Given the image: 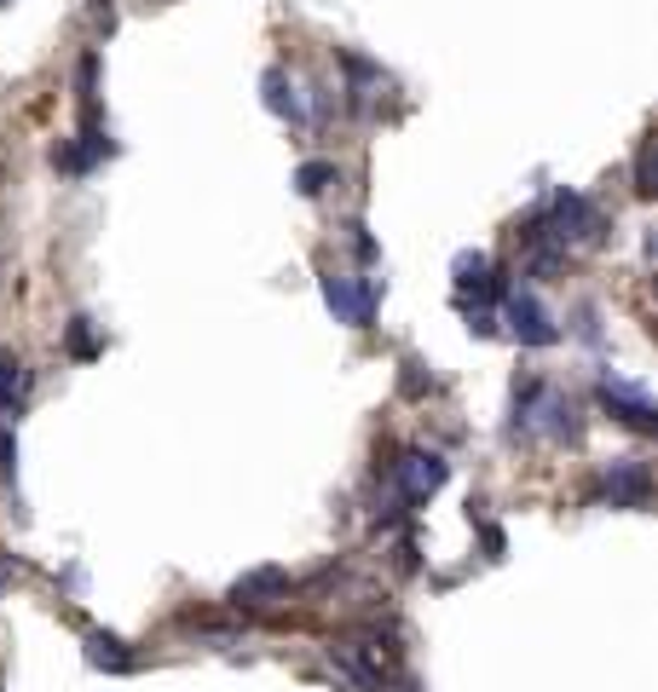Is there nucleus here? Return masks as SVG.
<instances>
[{
  "instance_id": "1",
  "label": "nucleus",
  "mask_w": 658,
  "mask_h": 692,
  "mask_svg": "<svg viewBox=\"0 0 658 692\" xmlns=\"http://www.w3.org/2000/svg\"><path fill=\"white\" fill-rule=\"evenodd\" d=\"M543 220V237H554V243H590L595 237V202L590 196H577V191H554L549 196V214H538Z\"/></svg>"
},
{
  "instance_id": "2",
  "label": "nucleus",
  "mask_w": 658,
  "mask_h": 692,
  "mask_svg": "<svg viewBox=\"0 0 658 692\" xmlns=\"http://www.w3.org/2000/svg\"><path fill=\"white\" fill-rule=\"evenodd\" d=\"M445 456L439 450H404L399 461H393V491H399V502H411V508H422L427 497L445 485Z\"/></svg>"
},
{
  "instance_id": "3",
  "label": "nucleus",
  "mask_w": 658,
  "mask_h": 692,
  "mask_svg": "<svg viewBox=\"0 0 658 692\" xmlns=\"http://www.w3.org/2000/svg\"><path fill=\"white\" fill-rule=\"evenodd\" d=\"M323 306L336 312V323L364 329L375 318V284L370 277H347V272H323Z\"/></svg>"
},
{
  "instance_id": "4",
  "label": "nucleus",
  "mask_w": 658,
  "mask_h": 692,
  "mask_svg": "<svg viewBox=\"0 0 658 692\" xmlns=\"http://www.w3.org/2000/svg\"><path fill=\"white\" fill-rule=\"evenodd\" d=\"M647 491H652V473H647L641 456H618L601 479V497L613 508H647Z\"/></svg>"
},
{
  "instance_id": "5",
  "label": "nucleus",
  "mask_w": 658,
  "mask_h": 692,
  "mask_svg": "<svg viewBox=\"0 0 658 692\" xmlns=\"http://www.w3.org/2000/svg\"><path fill=\"white\" fill-rule=\"evenodd\" d=\"M105 157H116L110 134H105L98 121H87L82 134H75V139H64V145L53 150V168H59V173H93V168L105 162Z\"/></svg>"
},
{
  "instance_id": "6",
  "label": "nucleus",
  "mask_w": 658,
  "mask_h": 692,
  "mask_svg": "<svg viewBox=\"0 0 658 692\" xmlns=\"http://www.w3.org/2000/svg\"><path fill=\"white\" fill-rule=\"evenodd\" d=\"M509 336L520 347H554V341H561V329H554L549 306L538 295H509Z\"/></svg>"
},
{
  "instance_id": "7",
  "label": "nucleus",
  "mask_w": 658,
  "mask_h": 692,
  "mask_svg": "<svg viewBox=\"0 0 658 692\" xmlns=\"http://www.w3.org/2000/svg\"><path fill=\"white\" fill-rule=\"evenodd\" d=\"M601 409L613 422H624V427H641V433H652L658 427V409H652V398L641 393V387H629V381H601Z\"/></svg>"
},
{
  "instance_id": "8",
  "label": "nucleus",
  "mask_w": 658,
  "mask_h": 692,
  "mask_svg": "<svg viewBox=\"0 0 658 692\" xmlns=\"http://www.w3.org/2000/svg\"><path fill=\"white\" fill-rule=\"evenodd\" d=\"M289 595V572L284 566H255V572H243L232 583V600L237 606H277Z\"/></svg>"
},
{
  "instance_id": "9",
  "label": "nucleus",
  "mask_w": 658,
  "mask_h": 692,
  "mask_svg": "<svg viewBox=\"0 0 658 692\" xmlns=\"http://www.w3.org/2000/svg\"><path fill=\"white\" fill-rule=\"evenodd\" d=\"M450 277H457V295L468 300V295H479V300H491L497 295V277H491V260L479 248H468V254H457L450 260Z\"/></svg>"
},
{
  "instance_id": "10",
  "label": "nucleus",
  "mask_w": 658,
  "mask_h": 692,
  "mask_svg": "<svg viewBox=\"0 0 658 692\" xmlns=\"http://www.w3.org/2000/svg\"><path fill=\"white\" fill-rule=\"evenodd\" d=\"M261 93H266V110H272V116H284V121H295V127L307 121V105H300L295 82H289V75L277 70V64H272V70L261 75Z\"/></svg>"
},
{
  "instance_id": "11",
  "label": "nucleus",
  "mask_w": 658,
  "mask_h": 692,
  "mask_svg": "<svg viewBox=\"0 0 658 692\" xmlns=\"http://www.w3.org/2000/svg\"><path fill=\"white\" fill-rule=\"evenodd\" d=\"M87 663H93V670H110V675H128L134 670V652H128V640L93 629L87 635Z\"/></svg>"
},
{
  "instance_id": "12",
  "label": "nucleus",
  "mask_w": 658,
  "mask_h": 692,
  "mask_svg": "<svg viewBox=\"0 0 658 692\" xmlns=\"http://www.w3.org/2000/svg\"><path fill=\"white\" fill-rule=\"evenodd\" d=\"M23 393H30V370H23V358L0 352V416H12V409L23 404Z\"/></svg>"
},
{
  "instance_id": "13",
  "label": "nucleus",
  "mask_w": 658,
  "mask_h": 692,
  "mask_svg": "<svg viewBox=\"0 0 658 692\" xmlns=\"http://www.w3.org/2000/svg\"><path fill=\"white\" fill-rule=\"evenodd\" d=\"M329 185H336V162H300L295 168V191L300 196H323Z\"/></svg>"
},
{
  "instance_id": "14",
  "label": "nucleus",
  "mask_w": 658,
  "mask_h": 692,
  "mask_svg": "<svg viewBox=\"0 0 658 692\" xmlns=\"http://www.w3.org/2000/svg\"><path fill=\"white\" fill-rule=\"evenodd\" d=\"M64 341H70V352H75V358H93V352H98L93 323H87V318H70V336H64Z\"/></svg>"
},
{
  "instance_id": "15",
  "label": "nucleus",
  "mask_w": 658,
  "mask_h": 692,
  "mask_svg": "<svg viewBox=\"0 0 658 692\" xmlns=\"http://www.w3.org/2000/svg\"><path fill=\"white\" fill-rule=\"evenodd\" d=\"M636 191H641V196H652V139H641V145H636Z\"/></svg>"
},
{
  "instance_id": "16",
  "label": "nucleus",
  "mask_w": 658,
  "mask_h": 692,
  "mask_svg": "<svg viewBox=\"0 0 658 692\" xmlns=\"http://www.w3.org/2000/svg\"><path fill=\"white\" fill-rule=\"evenodd\" d=\"M0 479H18V439L0 427Z\"/></svg>"
},
{
  "instance_id": "17",
  "label": "nucleus",
  "mask_w": 658,
  "mask_h": 692,
  "mask_svg": "<svg viewBox=\"0 0 658 692\" xmlns=\"http://www.w3.org/2000/svg\"><path fill=\"white\" fill-rule=\"evenodd\" d=\"M0 7H7V0H0Z\"/></svg>"
}]
</instances>
